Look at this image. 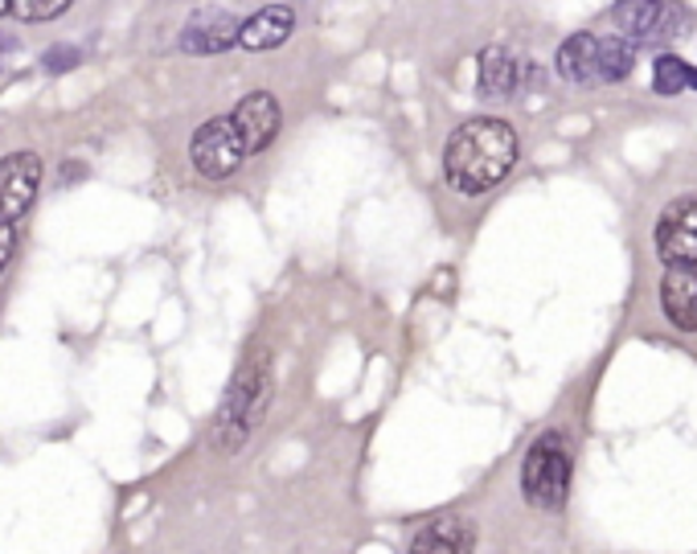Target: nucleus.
<instances>
[{
    "label": "nucleus",
    "instance_id": "obj_17",
    "mask_svg": "<svg viewBox=\"0 0 697 554\" xmlns=\"http://www.w3.org/2000/svg\"><path fill=\"white\" fill-rule=\"evenodd\" d=\"M74 0H9V13L17 21H54L71 9Z\"/></svg>",
    "mask_w": 697,
    "mask_h": 554
},
{
    "label": "nucleus",
    "instance_id": "obj_10",
    "mask_svg": "<svg viewBox=\"0 0 697 554\" xmlns=\"http://www.w3.org/2000/svg\"><path fill=\"white\" fill-rule=\"evenodd\" d=\"M477 551V526L468 517H435L427 521L419 534L410 538L406 554H472Z\"/></svg>",
    "mask_w": 697,
    "mask_h": 554
},
{
    "label": "nucleus",
    "instance_id": "obj_21",
    "mask_svg": "<svg viewBox=\"0 0 697 554\" xmlns=\"http://www.w3.org/2000/svg\"><path fill=\"white\" fill-rule=\"evenodd\" d=\"M689 87L697 91V71H689Z\"/></svg>",
    "mask_w": 697,
    "mask_h": 554
},
{
    "label": "nucleus",
    "instance_id": "obj_13",
    "mask_svg": "<svg viewBox=\"0 0 697 554\" xmlns=\"http://www.w3.org/2000/svg\"><path fill=\"white\" fill-rule=\"evenodd\" d=\"M517 83H521V62H517L509 50L500 46H489L480 54V74H477V87L484 99H514Z\"/></svg>",
    "mask_w": 697,
    "mask_h": 554
},
{
    "label": "nucleus",
    "instance_id": "obj_19",
    "mask_svg": "<svg viewBox=\"0 0 697 554\" xmlns=\"http://www.w3.org/2000/svg\"><path fill=\"white\" fill-rule=\"evenodd\" d=\"M13 247H17V235H13V226H9V222H0V272L9 267V259H13Z\"/></svg>",
    "mask_w": 697,
    "mask_h": 554
},
{
    "label": "nucleus",
    "instance_id": "obj_3",
    "mask_svg": "<svg viewBox=\"0 0 697 554\" xmlns=\"http://www.w3.org/2000/svg\"><path fill=\"white\" fill-rule=\"evenodd\" d=\"M570 443L558 431H546L542 440L525 452L521 464V493L533 509H562L570 493Z\"/></svg>",
    "mask_w": 697,
    "mask_h": 554
},
{
    "label": "nucleus",
    "instance_id": "obj_1",
    "mask_svg": "<svg viewBox=\"0 0 697 554\" xmlns=\"http://www.w3.org/2000/svg\"><path fill=\"white\" fill-rule=\"evenodd\" d=\"M517 165V131L505 119L480 115L468 119L464 128L452 131L447 152H443V177L452 189L477 198L489 193L493 185L509 177V168Z\"/></svg>",
    "mask_w": 697,
    "mask_h": 554
},
{
    "label": "nucleus",
    "instance_id": "obj_11",
    "mask_svg": "<svg viewBox=\"0 0 697 554\" xmlns=\"http://www.w3.org/2000/svg\"><path fill=\"white\" fill-rule=\"evenodd\" d=\"M661 309L669 325L697 332V267H669L661 279Z\"/></svg>",
    "mask_w": 697,
    "mask_h": 554
},
{
    "label": "nucleus",
    "instance_id": "obj_16",
    "mask_svg": "<svg viewBox=\"0 0 697 554\" xmlns=\"http://www.w3.org/2000/svg\"><path fill=\"white\" fill-rule=\"evenodd\" d=\"M689 62L677 54H661L657 62H652V91L664 95V99H673V95H681L685 87H689Z\"/></svg>",
    "mask_w": 697,
    "mask_h": 554
},
{
    "label": "nucleus",
    "instance_id": "obj_12",
    "mask_svg": "<svg viewBox=\"0 0 697 554\" xmlns=\"http://www.w3.org/2000/svg\"><path fill=\"white\" fill-rule=\"evenodd\" d=\"M295 29V13L288 4H267L255 17H246L239 25V46L242 50H276L283 46Z\"/></svg>",
    "mask_w": 697,
    "mask_h": 554
},
{
    "label": "nucleus",
    "instance_id": "obj_20",
    "mask_svg": "<svg viewBox=\"0 0 697 554\" xmlns=\"http://www.w3.org/2000/svg\"><path fill=\"white\" fill-rule=\"evenodd\" d=\"M13 50H17V37H13V34H0V58L13 54Z\"/></svg>",
    "mask_w": 697,
    "mask_h": 554
},
{
    "label": "nucleus",
    "instance_id": "obj_6",
    "mask_svg": "<svg viewBox=\"0 0 697 554\" xmlns=\"http://www.w3.org/2000/svg\"><path fill=\"white\" fill-rule=\"evenodd\" d=\"M657 255L664 259V267H697V193H685L661 210Z\"/></svg>",
    "mask_w": 697,
    "mask_h": 554
},
{
    "label": "nucleus",
    "instance_id": "obj_22",
    "mask_svg": "<svg viewBox=\"0 0 697 554\" xmlns=\"http://www.w3.org/2000/svg\"><path fill=\"white\" fill-rule=\"evenodd\" d=\"M0 13H9V0H0Z\"/></svg>",
    "mask_w": 697,
    "mask_h": 554
},
{
    "label": "nucleus",
    "instance_id": "obj_7",
    "mask_svg": "<svg viewBox=\"0 0 697 554\" xmlns=\"http://www.w3.org/2000/svg\"><path fill=\"white\" fill-rule=\"evenodd\" d=\"M41 189V156L37 152H13L0 161V222H13L37 202Z\"/></svg>",
    "mask_w": 697,
    "mask_h": 554
},
{
    "label": "nucleus",
    "instance_id": "obj_14",
    "mask_svg": "<svg viewBox=\"0 0 697 554\" xmlns=\"http://www.w3.org/2000/svg\"><path fill=\"white\" fill-rule=\"evenodd\" d=\"M595 50H599V37L595 34H574L558 46V58L554 66L567 83H599V71H595Z\"/></svg>",
    "mask_w": 697,
    "mask_h": 554
},
{
    "label": "nucleus",
    "instance_id": "obj_9",
    "mask_svg": "<svg viewBox=\"0 0 697 554\" xmlns=\"http://www.w3.org/2000/svg\"><path fill=\"white\" fill-rule=\"evenodd\" d=\"M239 25L242 21H235V13H226V9H202L181 29V50H189V54H221V50H230L239 41Z\"/></svg>",
    "mask_w": 697,
    "mask_h": 554
},
{
    "label": "nucleus",
    "instance_id": "obj_18",
    "mask_svg": "<svg viewBox=\"0 0 697 554\" xmlns=\"http://www.w3.org/2000/svg\"><path fill=\"white\" fill-rule=\"evenodd\" d=\"M78 46H50L46 54H41V66L50 74H62V71H74L78 66Z\"/></svg>",
    "mask_w": 697,
    "mask_h": 554
},
{
    "label": "nucleus",
    "instance_id": "obj_5",
    "mask_svg": "<svg viewBox=\"0 0 697 554\" xmlns=\"http://www.w3.org/2000/svg\"><path fill=\"white\" fill-rule=\"evenodd\" d=\"M189 161L193 168L202 173V177H230V173H239V165L246 161V148H242L239 131L230 124V115H221V119H210L202 128L193 131V144H189Z\"/></svg>",
    "mask_w": 697,
    "mask_h": 554
},
{
    "label": "nucleus",
    "instance_id": "obj_15",
    "mask_svg": "<svg viewBox=\"0 0 697 554\" xmlns=\"http://www.w3.org/2000/svg\"><path fill=\"white\" fill-rule=\"evenodd\" d=\"M636 66V46L624 41V37L607 34L599 37V50H595V71H599V83H620L628 78Z\"/></svg>",
    "mask_w": 697,
    "mask_h": 554
},
{
    "label": "nucleus",
    "instance_id": "obj_2",
    "mask_svg": "<svg viewBox=\"0 0 697 554\" xmlns=\"http://www.w3.org/2000/svg\"><path fill=\"white\" fill-rule=\"evenodd\" d=\"M267 403H271V357L251 353L235 374L230 390H226L218 415H214V448L218 452L242 448L246 436L255 431V424L263 419Z\"/></svg>",
    "mask_w": 697,
    "mask_h": 554
},
{
    "label": "nucleus",
    "instance_id": "obj_4",
    "mask_svg": "<svg viewBox=\"0 0 697 554\" xmlns=\"http://www.w3.org/2000/svg\"><path fill=\"white\" fill-rule=\"evenodd\" d=\"M611 34L632 41L636 50L641 46H664L673 37L685 34L689 25V9L677 0H620L611 9Z\"/></svg>",
    "mask_w": 697,
    "mask_h": 554
},
{
    "label": "nucleus",
    "instance_id": "obj_8",
    "mask_svg": "<svg viewBox=\"0 0 697 554\" xmlns=\"http://www.w3.org/2000/svg\"><path fill=\"white\" fill-rule=\"evenodd\" d=\"M279 119H283V115H279L276 95L255 91V95H246V99H242L239 108H235V115H230V124H235V131H239L246 156H251V152H263V148L276 140Z\"/></svg>",
    "mask_w": 697,
    "mask_h": 554
}]
</instances>
